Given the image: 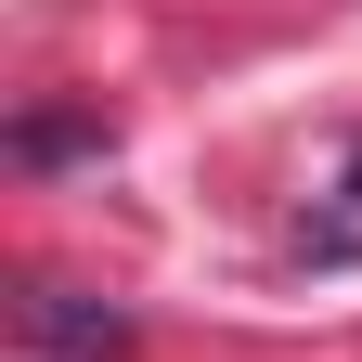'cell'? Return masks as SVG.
<instances>
[{
    "label": "cell",
    "mask_w": 362,
    "mask_h": 362,
    "mask_svg": "<svg viewBox=\"0 0 362 362\" xmlns=\"http://www.w3.org/2000/svg\"><path fill=\"white\" fill-rule=\"evenodd\" d=\"M26 324H39V349H65V362H117V349H129V310L78 298V285H39V298H26Z\"/></svg>",
    "instance_id": "obj_1"
},
{
    "label": "cell",
    "mask_w": 362,
    "mask_h": 362,
    "mask_svg": "<svg viewBox=\"0 0 362 362\" xmlns=\"http://www.w3.org/2000/svg\"><path fill=\"white\" fill-rule=\"evenodd\" d=\"M78 143H104V129H78V117H26V129H13L26 168H52V156H78Z\"/></svg>",
    "instance_id": "obj_2"
}]
</instances>
